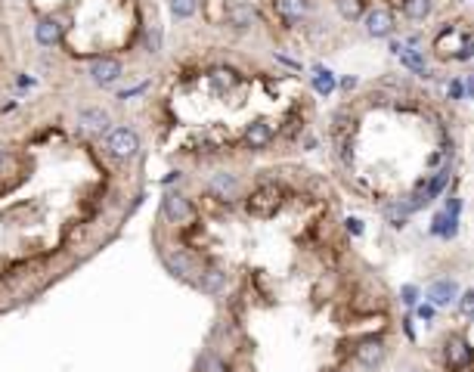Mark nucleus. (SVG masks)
<instances>
[{"label":"nucleus","mask_w":474,"mask_h":372,"mask_svg":"<svg viewBox=\"0 0 474 372\" xmlns=\"http://www.w3.org/2000/svg\"><path fill=\"white\" fill-rule=\"evenodd\" d=\"M456 298H459V285H456L453 279H440V283H434L431 292H428V301L434 307H449Z\"/></svg>","instance_id":"obj_10"},{"label":"nucleus","mask_w":474,"mask_h":372,"mask_svg":"<svg viewBox=\"0 0 474 372\" xmlns=\"http://www.w3.org/2000/svg\"><path fill=\"white\" fill-rule=\"evenodd\" d=\"M158 41H161L158 28H152V31H149V50H158Z\"/></svg>","instance_id":"obj_28"},{"label":"nucleus","mask_w":474,"mask_h":372,"mask_svg":"<svg viewBox=\"0 0 474 372\" xmlns=\"http://www.w3.org/2000/svg\"><path fill=\"white\" fill-rule=\"evenodd\" d=\"M161 211H165L168 221H174V223H186V221H192V205H189V199L180 196V192H168L165 202H161Z\"/></svg>","instance_id":"obj_5"},{"label":"nucleus","mask_w":474,"mask_h":372,"mask_svg":"<svg viewBox=\"0 0 474 372\" xmlns=\"http://www.w3.org/2000/svg\"><path fill=\"white\" fill-rule=\"evenodd\" d=\"M279 202H282V192L276 190V186H258V190L251 192V199H248V211L254 217H270L279 208Z\"/></svg>","instance_id":"obj_2"},{"label":"nucleus","mask_w":474,"mask_h":372,"mask_svg":"<svg viewBox=\"0 0 474 372\" xmlns=\"http://www.w3.org/2000/svg\"><path fill=\"white\" fill-rule=\"evenodd\" d=\"M400 294H403V304H416V301H418V289H416V285H406Z\"/></svg>","instance_id":"obj_26"},{"label":"nucleus","mask_w":474,"mask_h":372,"mask_svg":"<svg viewBox=\"0 0 474 372\" xmlns=\"http://www.w3.org/2000/svg\"><path fill=\"white\" fill-rule=\"evenodd\" d=\"M347 230H351L354 236H360V232H363V221H356V217H347Z\"/></svg>","instance_id":"obj_27"},{"label":"nucleus","mask_w":474,"mask_h":372,"mask_svg":"<svg viewBox=\"0 0 474 372\" xmlns=\"http://www.w3.org/2000/svg\"><path fill=\"white\" fill-rule=\"evenodd\" d=\"M0 165H4V152H0Z\"/></svg>","instance_id":"obj_29"},{"label":"nucleus","mask_w":474,"mask_h":372,"mask_svg":"<svg viewBox=\"0 0 474 372\" xmlns=\"http://www.w3.org/2000/svg\"><path fill=\"white\" fill-rule=\"evenodd\" d=\"M449 183V174L447 170H437V174L431 177V186L425 192H428V199H437V192H444V186Z\"/></svg>","instance_id":"obj_22"},{"label":"nucleus","mask_w":474,"mask_h":372,"mask_svg":"<svg viewBox=\"0 0 474 372\" xmlns=\"http://www.w3.org/2000/svg\"><path fill=\"white\" fill-rule=\"evenodd\" d=\"M313 87L320 90V93H332V87H335V78H332V72H316Z\"/></svg>","instance_id":"obj_24"},{"label":"nucleus","mask_w":474,"mask_h":372,"mask_svg":"<svg viewBox=\"0 0 474 372\" xmlns=\"http://www.w3.org/2000/svg\"><path fill=\"white\" fill-rule=\"evenodd\" d=\"M165 264H168V270L174 276H180V279H189V283H196L199 279V264L189 258L186 252H174V254H165Z\"/></svg>","instance_id":"obj_7"},{"label":"nucleus","mask_w":474,"mask_h":372,"mask_svg":"<svg viewBox=\"0 0 474 372\" xmlns=\"http://www.w3.org/2000/svg\"><path fill=\"white\" fill-rule=\"evenodd\" d=\"M227 19L232 28H251L254 25V10L248 4H232L227 10Z\"/></svg>","instance_id":"obj_15"},{"label":"nucleus","mask_w":474,"mask_h":372,"mask_svg":"<svg viewBox=\"0 0 474 372\" xmlns=\"http://www.w3.org/2000/svg\"><path fill=\"white\" fill-rule=\"evenodd\" d=\"M385 360V341L382 338H363L360 345H356V363H360L363 369H378Z\"/></svg>","instance_id":"obj_3"},{"label":"nucleus","mask_w":474,"mask_h":372,"mask_svg":"<svg viewBox=\"0 0 474 372\" xmlns=\"http://www.w3.org/2000/svg\"><path fill=\"white\" fill-rule=\"evenodd\" d=\"M121 75H124V68H121V62H115V59H96L90 66V81L96 84V87H112Z\"/></svg>","instance_id":"obj_4"},{"label":"nucleus","mask_w":474,"mask_h":372,"mask_svg":"<svg viewBox=\"0 0 474 372\" xmlns=\"http://www.w3.org/2000/svg\"><path fill=\"white\" fill-rule=\"evenodd\" d=\"M279 10H282L285 19L298 22L307 16V0H279Z\"/></svg>","instance_id":"obj_17"},{"label":"nucleus","mask_w":474,"mask_h":372,"mask_svg":"<svg viewBox=\"0 0 474 372\" xmlns=\"http://www.w3.org/2000/svg\"><path fill=\"white\" fill-rule=\"evenodd\" d=\"M170 13H174L177 19H189V16L196 13V0H170Z\"/></svg>","instance_id":"obj_21"},{"label":"nucleus","mask_w":474,"mask_h":372,"mask_svg":"<svg viewBox=\"0 0 474 372\" xmlns=\"http://www.w3.org/2000/svg\"><path fill=\"white\" fill-rule=\"evenodd\" d=\"M431 232H434V236H453V232H456V217H449L447 211H437V214H434Z\"/></svg>","instance_id":"obj_18"},{"label":"nucleus","mask_w":474,"mask_h":372,"mask_svg":"<svg viewBox=\"0 0 474 372\" xmlns=\"http://www.w3.org/2000/svg\"><path fill=\"white\" fill-rule=\"evenodd\" d=\"M208 190H211L220 202H232L239 196V177L230 174V170H217L211 180H208Z\"/></svg>","instance_id":"obj_6"},{"label":"nucleus","mask_w":474,"mask_h":372,"mask_svg":"<svg viewBox=\"0 0 474 372\" xmlns=\"http://www.w3.org/2000/svg\"><path fill=\"white\" fill-rule=\"evenodd\" d=\"M403 6H406V16H409V19H416V22H422L425 16L431 13V0H406Z\"/></svg>","instance_id":"obj_19"},{"label":"nucleus","mask_w":474,"mask_h":372,"mask_svg":"<svg viewBox=\"0 0 474 372\" xmlns=\"http://www.w3.org/2000/svg\"><path fill=\"white\" fill-rule=\"evenodd\" d=\"M335 6L344 19H360L363 16V0H335Z\"/></svg>","instance_id":"obj_20"},{"label":"nucleus","mask_w":474,"mask_h":372,"mask_svg":"<svg viewBox=\"0 0 474 372\" xmlns=\"http://www.w3.org/2000/svg\"><path fill=\"white\" fill-rule=\"evenodd\" d=\"M196 285L205 294H220L223 289H227V273H223L220 267H208V270H201V273H199Z\"/></svg>","instance_id":"obj_12"},{"label":"nucleus","mask_w":474,"mask_h":372,"mask_svg":"<svg viewBox=\"0 0 474 372\" xmlns=\"http://www.w3.org/2000/svg\"><path fill=\"white\" fill-rule=\"evenodd\" d=\"M59 35H62V28H59L56 19H41V22H37V28H35V37H37V44H41V46L59 44Z\"/></svg>","instance_id":"obj_14"},{"label":"nucleus","mask_w":474,"mask_h":372,"mask_svg":"<svg viewBox=\"0 0 474 372\" xmlns=\"http://www.w3.org/2000/svg\"><path fill=\"white\" fill-rule=\"evenodd\" d=\"M77 128H81L84 134H106L108 112L106 108H81V112H77Z\"/></svg>","instance_id":"obj_9"},{"label":"nucleus","mask_w":474,"mask_h":372,"mask_svg":"<svg viewBox=\"0 0 474 372\" xmlns=\"http://www.w3.org/2000/svg\"><path fill=\"white\" fill-rule=\"evenodd\" d=\"M459 314L465 316V320H474V289H468L459 298Z\"/></svg>","instance_id":"obj_25"},{"label":"nucleus","mask_w":474,"mask_h":372,"mask_svg":"<svg viewBox=\"0 0 474 372\" xmlns=\"http://www.w3.org/2000/svg\"><path fill=\"white\" fill-rule=\"evenodd\" d=\"M394 31V16L391 10H372L366 16V35L369 37H387Z\"/></svg>","instance_id":"obj_11"},{"label":"nucleus","mask_w":474,"mask_h":372,"mask_svg":"<svg viewBox=\"0 0 474 372\" xmlns=\"http://www.w3.org/2000/svg\"><path fill=\"white\" fill-rule=\"evenodd\" d=\"M270 140H273V124L270 121H254L245 128V143L251 146V149H263Z\"/></svg>","instance_id":"obj_13"},{"label":"nucleus","mask_w":474,"mask_h":372,"mask_svg":"<svg viewBox=\"0 0 474 372\" xmlns=\"http://www.w3.org/2000/svg\"><path fill=\"white\" fill-rule=\"evenodd\" d=\"M106 152L112 155V159H118V161H127V159H134V155L139 152V134L134 128H118V130H112L106 140Z\"/></svg>","instance_id":"obj_1"},{"label":"nucleus","mask_w":474,"mask_h":372,"mask_svg":"<svg viewBox=\"0 0 474 372\" xmlns=\"http://www.w3.org/2000/svg\"><path fill=\"white\" fill-rule=\"evenodd\" d=\"M406 372H416V369H406Z\"/></svg>","instance_id":"obj_30"},{"label":"nucleus","mask_w":474,"mask_h":372,"mask_svg":"<svg viewBox=\"0 0 474 372\" xmlns=\"http://www.w3.org/2000/svg\"><path fill=\"white\" fill-rule=\"evenodd\" d=\"M385 221L391 223V227H406V221H409V211H406V205H400V202H391V205L385 208Z\"/></svg>","instance_id":"obj_16"},{"label":"nucleus","mask_w":474,"mask_h":372,"mask_svg":"<svg viewBox=\"0 0 474 372\" xmlns=\"http://www.w3.org/2000/svg\"><path fill=\"white\" fill-rule=\"evenodd\" d=\"M201 372H230V369H227V363H223L220 356L205 354V356H201Z\"/></svg>","instance_id":"obj_23"},{"label":"nucleus","mask_w":474,"mask_h":372,"mask_svg":"<svg viewBox=\"0 0 474 372\" xmlns=\"http://www.w3.org/2000/svg\"><path fill=\"white\" fill-rule=\"evenodd\" d=\"M471 356H474L471 354V345L462 335H449L447 338V363L453 369H465L471 363Z\"/></svg>","instance_id":"obj_8"}]
</instances>
